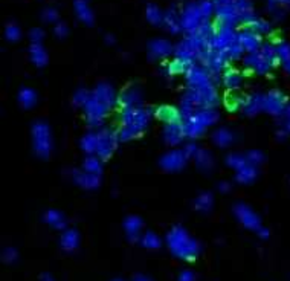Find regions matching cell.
<instances>
[{"label": "cell", "mask_w": 290, "mask_h": 281, "mask_svg": "<svg viewBox=\"0 0 290 281\" xmlns=\"http://www.w3.org/2000/svg\"><path fill=\"white\" fill-rule=\"evenodd\" d=\"M113 281H122V280H119V278H118V280H113Z\"/></svg>", "instance_id": "cell-60"}, {"label": "cell", "mask_w": 290, "mask_h": 281, "mask_svg": "<svg viewBox=\"0 0 290 281\" xmlns=\"http://www.w3.org/2000/svg\"><path fill=\"white\" fill-rule=\"evenodd\" d=\"M145 12H147V20L150 23H153V25H162L163 23V12L159 9V6L150 3V5H147V11Z\"/></svg>", "instance_id": "cell-40"}, {"label": "cell", "mask_w": 290, "mask_h": 281, "mask_svg": "<svg viewBox=\"0 0 290 281\" xmlns=\"http://www.w3.org/2000/svg\"><path fill=\"white\" fill-rule=\"evenodd\" d=\"M55 35L60 37V38H63L68 35V26L65 23H57L55 26Z\"/></svg>", "instance_id": "cell-52"}, {"label": "cell", "mask_w": 290, "mask_h": 281, "mask_svg": "<svg viewBox=\"0 0 290 281\" xmlns=\"http://www.w3.org/2000/svg\"><path fill=\"white\" fill-rule=\"evenodd\" d=\"M272 62L267 60L261 55L260 51H254V52H247V55L244 57V66L249 68L258 73H266L269 69L272 68Z\"/></svg>", "instance_id": "cell-15"}, {"label": "cell", "mask_w": 290, "mask_h": 281, "mask_svg": "<svg viewBox=\"0 0 290 281\" xmlns=\"http://www.w3.org/2000/svg\"><path fill=\"white\" fill-rule=\"evenodd\" d=\"M213 139H214V142L218 145V147H227V145H231L234 142V133L229 130V129H217L213 135Z\"/></svg>", "instance_id": "cell-29"}, {"label": "cell", "mask_w": 290, "mask_h": 281, "mask_svg": "<svg viewBox=\"0 0 290 281\" xmlns=\"http://www.w3.org/2000/svg\"><path fill=\"white\" fill-rule=\"evenodd\" d=\"M150 119V112L142 107H127L121 109L119 121L121 127L116 130V138L119 142L130 140L135 136H139L145 129H147Z\"/></svg>", "instance_id": "cell-2"}, {"label": "cell", "mask_w": 290, "mask_h": 281, "mask_svg": "<svg viewBox=\"0 0 290 281\" xmlns=\"http://www.w3.org/2000/svg\"><path fill=\"white\" fill-rule=\"evenodd\" d=\"M106 40H107V43H112V42H113V38H112L110 35H107V37H106Z\"/></svg>", "instance_id": "cell-58"}, {"label": "cell", "mask_w": 290, "mask_h": 281, "mask_svg": "<svg viewBox=\"0 0 290 281\" xmlns=\"http://www.w3.org/2000/svg\"><path fill=\"white\" fill-rule=\"evenodd\" d=\"M249 26L252 31H255L257 34H264V32H267L269 31V23L267 22H264V20H260V18H255L252 23H249L247 25Z\"/></svg>", "instance_id": "cell-44"}, {"label": "cell", "mask_w": 290, "mask_h": 281, "mask_svg": "<svg viewBox=\"0 0 290 281\" xmlns=\"http://www.w3.org/2000/svg\"><path fill=\"white\" fill-rule=\"evenodd\" d=\"M199 145L197 144H194V142H188L185 145V148H183V151H185V154L188 156V157H196L197 156V153H199Z\"/></svg>", "instance_id": "cell-48"}, {"label": "cell", "mask_w": 290, "mask_h": 281, "mask_svg": "<svg viewBox=\"0 0 290 281\" xmlns=\"http://www.w3.org/2000/svg\"><path fill=\"white\" fill-rule=\"evenodd\" d=\"M234 28L235 26H229V25L221 23V26L216 29L214 35L210 40V49L226 54V51L229 49V46L238 38V32Z\"/></svg>", "instance_id": "cell-7"}, {"label": "cell", "mask_w": 290, "mask_h": 281, "mask_svg": "<svg viewBox=\"0 0 290 281\" xmlns=\"http://www.w3.org/2000/svg\"><path fill=\"white\" fill-rule=\"evenodd\" d=\"M163 25L167 26L173 34H177L182 26H180V15H177L176 9H168L167 12H163Z\"/></svg>", "instance_id": "cell-30"}, {"label": "cell", "mask_w": 290, "mask_h": 281, "mask_svg": "<svg viewBox=\"0 0 290 281\" xmlns=\"http://www.w3.org/2000/svg\"><path fill=\"white\" fill-rule=\"evenodd\" d=\"M81 148L84 150L87 154H95L96 147H98V132H89L79 140Z\"/></svg>", "instance_id": "cell-26"}, {"label": "cell", "mask_w": 290, "mask_h": 281, "mask_svg": "<svg viewBox=\"0 0 290 281\" xmlns=\"http://www.w3.org/2000/svg\"><path fill=\"white\" fill-rule=\"evenodd\" d=\"M79 243V234L75 229H66L60 237V245L66 252H72L78 248Z\"/></svg>", "instance_id": "cell-25"}, {"label": "cell", "mask_w": 290, "mask_h": 281, "mask_svg": "<svg viewBox=\"0 0 290 281\" xmlns=\"http://www.w3.org/2000/svg\"><path fill=\"white\" fill-rule=\"evenodd\" d=\"M229 3H234V0H214L216 8L217 6H223V5H229Z\"/></svg>", "instance_id": "cell-53"}, {"label": "cell", "mask_w": 290, "mask_h": 281, "mask_svg": "<svg viewBox=\"0 0 290 281\" xmlns=\"http://www.w3.org/2000/svg\"><path fill=\"white\" fill-rule=\"evenodd\" d=\"M196 159V162H197V167L203 171H208L213 168V164H214V160H213V156L210 154V151H206V150H199L197 156L194 157Z\"/></svg>", "instance_id": "cell-36"}, {"label": "cell", "mask_w": 290, "mask_h": 281, "mask_svg": "<svg viewBox=\"0 0 290 281\" xmlns=\"http://www.w3.org/2000/svg\"><path fill=\"white\" fill-rule=\"evenodd\" d=\"M202 65L210 70L211 75H220L221 70L224 69V66L229 62V57H227L224 52H217V51H206L205 54H202L200 57Z\"/></svg>", "instance_id": "cell-11"}, {"label": "cell", "mask_w": 290, "mask_h": 281, "mask_svg": "<svg viewBox=\"0 0 290 281\" xmlns=\"http://www.w3.org/2000/svg\"><path fill=\"white\" fill-rule=\"evenodd\" d=\"M211 73L210 70L206 69L203 65H191L186 68L185 70V79L188 86L191 89H202V87H206V86H211L213 84V79H211Z\"/></svg>", "instance_id": "cell-9"}, {"label": "cell", "mask_w": 290, "mask_h": 281, "mask_svg": "<svg viewBox=\"0 0 290 281\" xmlns=\"http://www.w3.org/2000/svg\"><path fill=\"white\" fill-rule=\"evenodd\" d=\"M213 207V194L211 193H202L196 200H194V208L200 212L210 211Z\"/></svg>", "instance_id": "cell-37"}, {"label": "cell", "mask_w": 290, "mask_h": 281, "mask_svg": "<svg viewBox=\"0 0 290 281\" xmlns=\"http://www.w3.org/2000/svg\"><path fill=\"white\" fill-rule=\"evenodd\" d=\"M43 18L46 20V22H55V20L58 18V12H57V9H54V8H46L45 11H43Z\"/></svg>", "instance_id": "cell-49"}, {"label": "cell", "mask_w": 290, "mask_h": 281, "mask_svg": "<svg viewBox=\"0 0 290 281\" xmlns=\"http://www.w3.org/2000/svg\"><path fill=\"white\" fill-rule=\"evenodd\" d=\"M89 95H90V93H89L86 89H78V90L73 93V104L82 107V106H84V103L87 101Z\"/></svg>", "instance_id": "cell-42"}, {"label": "cell", "mask_w": 290, "mask_h": 281, "mask_svg": "<svg viewBox=\"0 0 290 281\" xmlns=\"http://www.w3.org/2000/svg\"><path fill=\"white\" fill-rule=\"evenodd\" d=\"M45 220H46L48 225H51L55 229H65L66 228V218H65V215L61 214L60 211H57V210L46 211L45 212Z\"/></svg>", "instance_id": "cell-28"}, {"label": "cell", "mask_w": 290, "mask_h": 281, "mask_svg": "<svg viewBox=\"0 0 290 281\" xmlns=\"http://www.w3.org/2000/svg\"><path fill=\"white\" fill-rule=\"evenodd\" d=\"M167 245L173 255L183 262H194L200 254V243L183 226H173L167 234Z\"/></svg>", "instance_id": "cell-1"}, {"label": "cell", "mask_w": 290, "mask_h": 281, "mask_svg": "<svg viewBox=\"0 0 290 281\" xmlns=\"http://www.w3.org/2000/svg\"><path fill=\"white\" fill-rule=\"evenodd\" d=\"M93 93L101 99L102 103H106L110 109L118 104V98L119 96H116L115 89L109 83H99V84H96V87L93 89Z\"/></svg>", "instance_id": "cell-19"}, {"label": "cell", "mask_w": 290, "mask_h": 281, "mask_svg": "<svg viewBox=\"0 0 290 281\" xmlns=\"http://www.w3.org/2000/svg\"><path fill=\"white\" fill-rule=\"evenodd\" d=\"M101 157H98L96 154H87V157L84 159V164H82V168L89 173H93V174H101L102 171V164H101Z\"/></svg>", "instance_id": "cell-34"}, {"label": "cell", "mask_w": 290, "mask_h": 281, "mask_svg": "<svg viewBox=\"0 0 290 281\" xmlns=\"http://www.w3.org/2000/svg\"><path fill=\"white\" fill-rule=\"evenodd\" d=\"M73 6H75V12L81 22H84L86 25L93 23V11H92L87 0H73Z\"/></svg>", "instance_id": "cell-24"}, {"label": "cell", "mask_w": 290, "mask_h": 281, "mask_svg": "<svg viewBox=\"0 0 290 281\" xmlns=\"http://www.w3.org/2000/svg\"><path fill=\"white\" fill-rule=\"evenodd\" d=\"M124 229H126L127 238L130 242H136L142 229V218L138 215H129L124 220Z\"/></svg>", "instance_id": "cell-22"}, {"label": "cell", "mask_w": 290, "mask_h": 281, "mask_svg": "<svg viewBox=\"0 0 290 281\" xmlns=\"http://www.w3.org/2000/svg\"><path fill=\"white\" fill-rule=\"evenodd\" d=\"M141 243L144 248H147V249H159L160 248V238L157 234L148 231V232H145L141 238Z\"/></svg>", "instance_id": "cell-39"}, {"label": "cell", "mask_w": 290, "mask_h": 281, "mask_svg": "<svg viewBox=\"0 0 290 281\" xmlns=\"http://www.w3.org/2000/svg\"><path fill=\"white\" fill-rule=\"evenodd\" d=\"M257 234H258V237H261V238H267V237H269V229L261 226V228L257 231Z\"/></svg>", "instance_id": "cell-55"}, {"label": "cell", "mask_w": 290, "mask_h": 281, "mask_svg": "<svg viewBox=\"0 0 290 281\" xmlns=\"http://www.w3.org/2000/svg\"><path fill=\"white\" fill-rule=\"evenodd\" d=\"M186 160H188V156L185 154L183 150H171L160 157L159 164L163 170H167V171H177V170L185 167Z\"/></svg>", "instance_id": "cell-13"}, {"label": "cell", "mask_w": 290, "mask_h": 281, "mask_svg": "<svg viewBox=\"0 0 290 281\" xmlns=\"http://www.w3.org/2000/svg\"><path fill=\"white\" fill-rule=\"evenodd\" d=\"M186 101L193 103L197 109L199 107H214L218 103V93L214 87V84L206 86L202 89H188L182 96Z\"/></svg>", "instance_id": "cell-6"}, {"label": "cell", "mask_w": 290, "mask_h": 281, "mask_svg": "<svg viewBox=\"0 0 290 281\" xmlns=\"http://www.w3.org/2000/svg\"><path fill=\"white\" fill-rule=\"evenodd\" d=\"M32 144L37 156L48 157L52 150V136L49 126L45 121H35L32 124Z\"/></svg>", "instance_id": "cell-4"}, {"label": "cell", "mask_w": 290, "mask_h": 281, "mask_svg": "<svg viewBox=\"0 0 290 281\" xmlns=\"http://www.w3.org/2000/svg\"><path fill=\"white\" fill-rule=\"evenodd\" d=\"M234 214L244 228L252 229V231H258L261 228L260 217L254 212V210L251 207H247L246 204H237L234 207Z\"/></svg>", "instance_id": "cell-12"}, {"label": "cell", "mask_w": 290, "mask_h": 281, "mask_svg": "<svg viewBox=\"0 0 290 281\" xmlns=\"http://www.w3.org/2000/svg\"><path fill=\"white\" fill-rule=\"evenodd\" d=\"M29 52H31V60L37 66L41 68L48 63V54H46L45 48L41 46V43H32Z\"/></svg>", "instance_id": "cell-31"}, {"label": "cell", "mask_w": 290, "mask_h": 281, "mask_svg": "<svg viewBox=\"0 0 290 281\" xmlns=\"http://www.w3.org/2000/svg\"><path fill=\"white\" fill-rule=\"evenodd\" d=\"M177 281H196V275H194L193 271L185 269V271H182V272L179 274Z\"/></svg>", "instance_id": "cell-50"}, {"label": "cell", "mask_w": 290, "mask_h": 281, "mask_svg": "<svg viewBox=\"0 0 290 281\" xmlns=\"http://www.w3.org/2000/svg\"><path fill=\"white\" fill-rule=\"evenodd\" d=\"M226 164L229 165L231 168L234 170H240L243 168L244 165L249 164V160H247L246 154H240V153H231L226 156Z\"/></svg>", "instance_id": "cell-38"}, {"label": "cell", "mask_w": 290, "mask_h": 281, "mask_svg": "<svg viewBox=\"0 0 290 281\" xmlns=\"http://www.w3.org/2000/svg\"><path fill=\"white\" fill-rule=\"evenodd\" d=\"M206 18L200 12L199 3L191 2L183 8V12L180 14V26L185 32L193 34V32H197V29L202 26Z\"/></svg>", "instance_id": "cell-8"}, {"label": "cell", "mask_w": 290, "mask_h": 281, "mask_svg": "<svg viewBox=\"0 0 290 281\" xmlns=\"http://www.w3.org/2000/svg\"><path fill=\"white\" fill-rule=\"evenodd\" d=\"M218 119V113L211 107H200L190 116L182 119L183 133L186 138H199L208 126H213Z\"/></svg>", "instance_id": "cell-3"}, {"label": "cell", "mask_w": 290, "mask_h": 281, "mask_svg": "<svg viewBox=\"0 0 290 281\" xmlns=\"http://www.w3.org/2000/svg\"><path fill=\"white\" fill-rule=\"evenodd\" d=\"M275 51H277V57H278V58L284 60V62H289V58H290V48H289L287 45L280 43V45L275 48Z\"/></svg>", "instance_id": "cell-45"}, {"label": "cell", "mask_w": 290, "mask_h": 281, "mask_svg": "<svg viewBox=\"0 0 290 281\" xmlns=\"http://www.w3.org/2000/svg\"><path fill=\"white\" fill-rule=\"evenodd\" d=\"M31 37V42L32 43H41V40H43V31L38 29V28H34L29 34Z\"/></svg>", "instance_id": "cell-51"}, {"label": "cell", "mask_w": 290, "mask_h": 281, "mask_svg": "<svg viewBox=\"0 0 290 281\" xmlns=\"http://www.w3.org/2000/svg\"><path fill=\"white\" fill-rule=\"evenodd\" d=\"M18 101L25 109H29L37 101V93L32 89H29V87H23L22 90L18 92Z\"/></svg>", "instance_id": "cell-35"}, {"label": "cell", "mask_w": 290, "mask_h": 281, "mask_svg": "<svg viewBox=\"0 0 290 281\" xmlns=\"http://www.w3.org/2000/svg\"><path fill=\"white\" fill-rule=\"evenodd\" d=\"M5 35L11 42H15V40L20 38V28L15 23H8L5 28Z\"/></svg>", "instance_id": "cell-43"}, {"label": "cell", "mask_w": 290, "mask_h": 281, "mask_svg": "<svg viewBox=\"0 0 290 281\" xmlns=\"http://www.w3.org/2000/svg\"><path fill=\"white\" fill-rule=\"evenodd\" d=\"M174 51L173 45L168 42V40L163 38H156L148 45V52L151 58H167L168 55H171Z\"/></svg>", "instance_id": "cell-18"}, {"label": "cell", "mask_w": 290, "mask_h": 281, "mask_svg": "<svg viewBox=\"0 0 290 281\" xmlns=\"http://www.w3.org/2000/svg\"><path fill=\"white\" fill-rule=\"evenodd\" d=\"M73 180L82 188H87V190H93L99 185V176L86 171L84 168L82 170H75L73 173Z\"/></svg>", "instance_id": "cell-20"}, {"label": "cell", "mask_w": 290, "mask_h": 281, "mask_svg": "<svg viewBox=\"0 0 290 281\" xmlns=\"http://www.w3.org/2000/svg\"><path fill=\"white\" fill-rule=\"evenodd\" d=\"M199 8L200 12L203 14V17L208 20V17L216 11V5H214V0H199Z\"/></svg>", "instance_id": "cell-41"}, {"label": "cell", "mask_w": 290, "mask_h": 281, "mask_svg": "<svg viewBox=\"0 0 290 281\" xmlns=\"http://www.w3.org/2000/svg\"><path fill=\"white\" fill-rule=\"evenodd\" d=\"M118 104L122 109H127V107H141L142 104V92L136 84H132L129 87H126L119 98H118Z\"/></svg>", "instance_id": "cell-14"}, {"label": "cell", "mask_w": 290, "mask_h": 281, "mask_svg": "<svg viewBox=\"0 0 290 281\" xmlns=\"http://www.w3.org/2000/svg\"><path fill=\"white\" fill-rule=\"evenodd\" d=\"M257 174H258L257 167L252 165V164H247L243 168L237 170L235 179H237V182H240V184H251L252 180L257 177Z\"/></svg>", "instance_id": "cell-27"}, {"label": "cell", "mask_w": 290, "mask_h": 281, "mask_svg": "<svg viewBox=\"0 0 290 281\" xmlns=\"http://www.w3.org/2000/svg\"><path fill=\"white\" fill-rule=\"evenodd\" d=\"M156 116L159 119H162V121H165V123H171V121H176V119H180L179 110L171 107V106H160V107H157Z\"/></svg>", "instance_id": "cell-32"}, {"label": "cell", "mask_w": 290, "mask_h": 281, "mask_svg": "<svg viewBox=\"0 0 290 281\" xmlns=\"http://www.w3.org/2000/svg\"><path fill=\"white\" fill-rule=\"evenodd\" d=\"M82 109H84V113H86V119H87V124L90 127H101L102 121H104V118L107 116L110 107L102 103L101 99L92 92L87 98V101L84 103V106H82Z\"/></svg>", "instance_id": "cell-5"}, {"label": "cell", "mask_w": 290, "mask_h": 281, "mask_svg": "<svg viewBox=\"0 0 290 281\" xmlns=\"http://www.w3.org/2000/svg\"><path fill=\"white\" fill-rule=\"evenodd\" d=\"M223 84H224L226 89H229V90H234V89L240 87V84H241V75H240V72L232 70V69L231 70H226L223 73Z\"/></svg>", "instance_id": "cell-33"}, {"label": "cell", "mask_w": 290, "mask_h": 281, "mask_svg": "<svg viewBox=\"0 0 290 281\" xmlns=\"http://www.w3.org/2000/svg\"><path fill=\"white\" fill-rule=\"evenodd\" d=\"M261 109H264V95L261 93H251L243 103V113L247 116H254Z\"/></svg>", "instance_id": "cell-21"}, {"label": "cell", "mask_w": 290, "mask_h": 281, "mask_svg": "<svg viewBox=\"0 0 290 281\" xmlns=\"http://www.w3.org/2000/svg\"><path fill=\"white\" fill-rule=\"evenodd\" d=\"M280 2H287V0H280Z\"/></svg>", "instance_id": "cell-61"}, {"label": "cell", "mask_w": 290, "mask_h": 281, "mask_svg": "<svg viewBox=\"0 0 290 281\" xmlns=\"http://www.w3.org/2000/svg\"><path fill=\"white\" fill-rule=\"evenodd\" d=\"M133 281H153L151 278H148L147 275H142V274H138L133 277Z\"/></svg>", "instance_id": "cell-54"}, {"label": "cell", "mask_w": 290, "mask_h": 281, "mask_svg": "<svg viewBox=\"0 0 290 281\" xmlns=\"http://www.w3.org/2000/svg\"><path fill=\"white\" fill-rule=\"evenodd\" d=\"M283 95L277 90L274 92H269L266 96H264V110L272 113V115H278L281 110H283Z\"/></svg>", "instance_id": "cell-23"}, {"label": "cell", "mask_w": 290, "mask_h": 281, "mask_svg": "<svg viewBox=\"0 0 290 281\" xmlns=\"http://www.w3.org/2000/svg\"><path fill=\"white\" fill-rule=\"evenodd\" d=\"M246 157H247V160H249V164H252V165H257V164H260L261 160H263V154L258 150L247 151L246 153Z\"/></svg>", "instance_id": "cell-47"}, {"label": "cell", "mask_w": 290, "mask_h": 281, "mask_svg": "<svg viewBox=\"0 0 290 281\" xmlns=\"http://www.w3.org/2000/svg\"><path fill=\"white\" fill-rule=\"evenodd\" d=\"M218 188H220V191H223V193H227V191L231 190V185L227 184V182H220Z\"/></svg>", "instance_id": "cell-56"}, {"label": "cell", "mask_w": 290, "mask_h": 281, "mask_svg": "<svg viewBox=\"0 0 290 281\" xmlns=\"http://www.w3.org/2000/svg\"><path fill=\"white\" fill-rule=\"evenodd\" d=\"M119 142L116 138V132H113L109 127H102L98 130V147H96V156L106 160L113 153L116 144Z\"/></svg>", "instance_id": "cell-10"}, {"label": "cell", "mask_w": 290, "mask_h": 281, "mask_svg": "<svg viewBox=\"0 0 290 281\" xmlns=\"http://www.w3.org/2000/svg\"><path fill=\"white\" fill-rule=\"evenodd\" d=\"M40 281H54V278L49 274H43V275H41V278H40Z\"/></svg>", "instance_id": "cell-57"}, {"label": "cell", "mask_w": 290, "mask_h": 281, "mask_svg": "<svg viewBox=\"0 0 290 281\" xmlns=\"http://www.w3.org/2000/svg\"><path fill=\"white\" fill-rule=\"evenodd\" d=\"M238 40L243 46L244 51L247 52H254V51H258L260 46H261V40H260V34H257L255 31H252L251 28L249 29H243L238 32Z\"/></svg>", "instance_id": "cell-17"}, {"label": "cell", "mask_w": 290, "mask_h": 281, "mask_svg": "<svg viewBox=\"0 0 290 281\" xmlns=\"http://www.w3.org/2000/svg\"><path fill=\"white\" fill-rule=\"evenodd\" d=\"M185 138L183 133V126H182V119H176V121L167 123L163 129V139L165 142L170 145H176L179 142H182V139Z\"/></svg>", "instance_id": "cell-16"}, {"label": "cell", "mask_w": 290, "mask_h": 281, "mask_svg": "<svg viewBox=\"0 0 290 281\" xmlns=\"http://www.w3.org/2000/svg\"><path fill=\"white\" fill-rule=\"evenodd\" d=\"M287 115H289V116H290V107H289V109H287Z\"/></svg>", "instance_id": "cell-59"}, {"label": "cell", "mask_w": 290, "mask_h": 281, "mask_svg": "<svg viewBox=\"0 0 290 281\" xmlns=\"http://www.w3.org/2000/svg\"><path fill=\"white\" fill-rule=\"evenodd\" d=\"M17 251L14 249V248H6V249H3V252H2V260L5 263H14L15 260H17Z\"/></svg>", "instance_id": "cell-46"}]
</instances>
